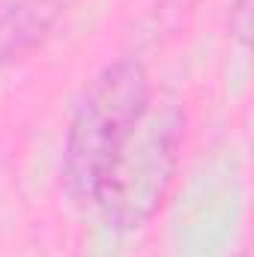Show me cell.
Returning a JSON list of instances; mask_svg holds the SVG:
<instances>
[{"instance_id":"6da1fadb","label":"cell","mask_w":254,"mask_h":257,"mask_svg":"<svg viewBox=\"0 0 254 257\" xmlns=\"http://www.w3.org/2000/svg\"><path fill=\"white\" fill-rule=\"evenodd\" d=\"M183 141L186 111L177 102L150 105L93 192V203L108 227L123 233L138 230L162 209L183 162Z\"/></svg>"},{"instance_id":"277c9868","label":"cell","mask_w":254,"mask_h":257,"mask_svg":"<svg viewBox=\"0 0 254 257\" xmlns=\"http://www.w3.org/2000/svg\"><path fill=\"white\" fill-rule=\"evenodd\" d=\"M251 6L254 0H233L230 3V36L242 45V48H248V42H251Z\"/></svg>"},{"instance_id":"3957f363","label":"cell","mask_w":254,"mask_h":257,"mask_svg":"<svg viewBox=\"0 0 254 257\" xmlns=\"http://www.w3.org/2000/svg\"><path fill=\"white\" fill-rule=\"evenodd\" d=\"M60 12L63 0H0V69L36 51Z\"/></svg>"},{"instance_id":"7a4b0ae2","label":"cell","mask_w":254,"mask_h":257,"mask_svg":"<svg viewBox=\"0 0 254 257\" xmlns=\"http://www.w3.org/2000/svg\"><path fill=\"white\" fill-rule=\"evenodd\" d=\"M150 105V72L135 57L108 63L84 87L63 141V180L78 200H93L99 177Z\"/></svg>"}]
</instances>
